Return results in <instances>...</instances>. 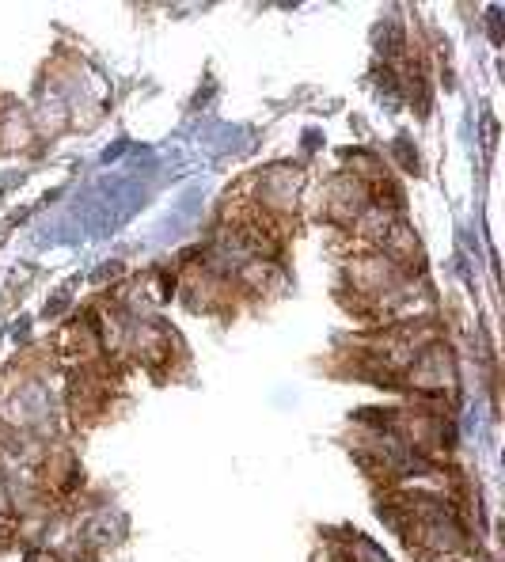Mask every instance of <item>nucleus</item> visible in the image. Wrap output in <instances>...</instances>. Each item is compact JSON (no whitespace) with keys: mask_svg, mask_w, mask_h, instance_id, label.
Returning a JSON list of instances; mask_svg holds the SVG:
<instances>
[{"mask_svg":"<svg viewBox=\"0 0 505 562\" xmlns=\"http://www.w3.org/2000/svg\"><path fill=\"white\" fill-rule=\"evenodd\" d=\"M39 562H58V558H53V555H42V558H39Z\"/></svg>","mask_w":505,"mask_h":562,"instance_id":"nucleus-1","label":"nucleus"}]
</instances>
